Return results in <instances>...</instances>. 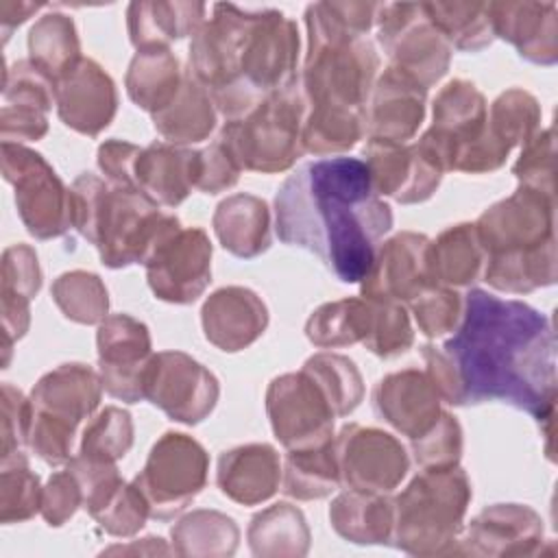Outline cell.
I'll return each instance as SVG.
<instances>
[{
  "label": "cell",
  "instance_id": "cell-2",
  "mask_svg": "<svg viewBox=\"0 0 558 558\" xmlns=\"http://www.w3.org/2000/svg\"><path fill=\"white\" fill-rule=\"evenodd\" d=\"M390 227V205L357 157L305 161L275 194L279 240L314 253L342 283L364 279Z\"/></svg>",
  "mask_w": 558,
  "mask_h": 558
},
{
  "label": "cell",
  "instance_id": "cell-42",
  "mask_svg": "<svg viewBox=\"0 0 558 558\" xmlns=\"http://www.w3.org/2000/svg\"><path fill=\"white\" fill-rule=\"evenodd\" d=\"M170 536L181 556H231L240 530L231 517L218 510H194L174 523Z\"/></svg>",
  "mask_w": 558,
  "mask_h": 558
},
{
  "label": "cell",
  "instance_id": "cell-46",
  "mask_svg": "<svg viewBox=\"0 0 558 558\" xmlns=\"http://www.w3.org/2000/svg\"><path fill=\"white\" fill-rule=\"evenodd\" d=\"M133 445V421L131 414L118 405H107L100 410L83 429L78 456L118 462L126 456Z\"/></svg>",
  "mask_w": 558,
  "mask_h": 558
},
{
  "label": "cell",
  "instance_id": "cell-27",
  "mask_svg": "<svg viewBox=\"0 0 558 558\" xmlns=\"http://www.w3.org/2000/svg\"><path fill=\"white\" fill-rule=\"evenodd\" d=\"M216 482L220 493L235 504H264L277 493L281 482L279 453L266 442H251L222 451L218 458Z\"/></svg>",
  "mask_w": 558,
  "mask_h": 558
},
{
  "label": "cell",
  "instance_id": "cell-45",
  "mask_svg": "<svg viewBox=\"0 0 558 558\" xmlns=\"http://www.w3.org/2000/svg\"><path fill=\"white\" fill-rule=\"evenodd\" d=\"M541 116L538 100L530 92L512 87L499 94L490 105L488 131L499 144L512 150L514 146H523L538 131Z\"/></svg>",
  "mask_w": 558,
  "mask_h": 558
},
{
  "label": "cell",
  "instance_id": "cell-34",
  "mask_svg": "<svg viewBox=\"0 0 558 558\" xmlns=\"http://www.w3.org/2000/svg\"><path fill=\"white\" fill-rule=\"evenodd\" d=\"M185 70L170 48L137 50L126 70L129 98L150 116L172 102L181 89Z\"/></svg>",
  "mask_w": 558,
  "mask_h": 558
},
{
  "label": "cell",
  "instance_id": "cell-30",
  "mask_svg": "<svg viewBox=\"0 0 558 558\" xmlns=\"http://www.w3.org/2000/svg\"><path fill=\"white\" fill-rule=\"evenodd\" d=\"M41 288V270L37 253L28 244H13L2 255V325H4V364L15 340H20L31 323V299Z\"/></svg>",
  "mask_w": 558,
  "mask_h": 558
},
{
  "label": "cell",
  "instance_id": "cell-44",
  "mask_svg": "<svg viewBox=\"0 0 558 558\" xmlns=\"http://www.w3.org/2000/svg\"><path fill=\"white\" fill-rule=\"evenodd\" d=\"M303 371L323 388L338 418L351 414L360 405L364 381L353 360L338 353H316L305 360Z\"/></svg>",
  "mask_w": 558,
  "mask_h": 558
},
{
  "label": "cell",
  "instance_id": "cell-32",
  "mask_svg": "<svg viewBox=\"0 0 558 558\" xmlns=\"http://www.w3.org/2000/svg\"><path fill=\"white\" fill-rule=\"evenodd\" d=\"M331 527L357 545L390 543L395 506L386 493H366L349 488L329 506Z\"/></svg>",
  "mask_w": 558,
  "mask_h": 558
},
{
  "label": "cell",
  "instance_id": "cell-51",
  "mask_svg": "<svg viewBox=\"0 0 558 558\" xmlns=\"http://www.w3.org/2000/svg\"><path fill=\"white\" fill-rule=\"evenodd\" d=\"M554 129H538L521 150L512 172L521 185L554 196Z\"/></svg>",
  "mask_w": 558,
  "mask_h": 558
},
{
  "label": "cell",
  "instance_id": "cell-16",
  "mask_svg": "<svg viewBox=\"0 0 558 558\" xmlns=\"http://www.w3.org/2000/svg\"><path fill=\"white\" fill-rule=\"evenodd\" d=\"M333 453L340 484L366 493H390L408 473L410 458L405 447L388 432L344 425L333 438Z\"/></svg>",
  "mask_w": 558,
  "mask_h": 558
},
{
  "label": "cell",
  "instance_id": "cell-28",
  "mask_svg": "<svg viewBox=\"0 0 558 558\" xmlns=\"http://www.w3.org/2000/svg\"><path fill=\"white\" fill-rule=\"evenodd\" d=\"M198 150L153 142L135 161V187L159 207H177L196 190Z\"/></svg>",
  "mask_w": 558,
  "mask_h": 558
},
{
  "label": "cell",
  "instance_id": "cell-40",
  "mask_svg": "<svg viewBox=\"0 0 558 558\" xmlns=\"http://www.w3.org/2000/svg\"><path fill=\"white\" fill-rule=\"evenodd\" d=\"M371 327V301L347 296L312 312L305 323L307 340L318 349H336L364 342Z\"/></svg>",
  "mask_w": 558,
  "mask_h": 558
},
{
  "label": "cell",
  "instance_id": "cell-13",
  "mask_svg": "<svg viewBox=\"0 0 558 558\" xmlns=\"http://www.w3.org/2000/svg\"><path fill=\"white\" fill-rule=\"evenodd\" d=\"M153 294L166 303H194L211 281V242L198 227L168 229L144 259Z\"/></svg>",
  "mask_w": 558,
  "mask_h": 558
},
{
  "label": "cell",
  "instance_id": "cell-25",
  "mask_svg": "<svg viewBox=\"0 0 558 558\" xmlns=\"http://www.w3.org/2000/svg\"><path fill=\"white\" fill-rule=\"evenodd\" d=\"M205 338L220 351L235 353L251 347L268 325L262 296L242 286H227L207 296L201 310Z\"/></svg>",
  "mask_w": 558,
  "mask_h": 558
},
{
  "label": "cell",
  "instance_id": "cell-39",
  "mask_svg": "<svg viewBox=\"0 0 558 558\" xmlns=\"http://www.w3.org/2000/svg\"><path fill=\"white\" fill-rule=\"evenodd\" d=\"M366 135V111L340 107H307L301 144L303 153L323 157L351 150Z\"/></svg>",
  "mask_w": 558,
  "mask_h": 558
},
{
  "label": "cell",
  "instance_id": "cell-38",
  "mask_svg": "<svg viewBox=\"0 0 558 558\" xmlns=\"http://www.w3.org/2000/svg\"><path fill=\"white\" fill-rule=\"evenodd\" d=\"M340 486V471L333 453V438L318 447L290 449L283 462V493L310 501L331 495Z\"/></svg>",
  "mask_w": 558,
  "mask_h": 558
},
{
  "label": "cell",
  "instance_id": "cell-12",
  "mask_svg": "<svg viewBox=\"0 0 558 558\" xmlns=\"http://www.w3.org/2000/svg\"><path fill=\"white\" fill-rule=\"evenodd\" d=\"M2 174L15 187V205L31 235L50 240L72 227L70 190L39 153L2 142Z\"/></svg>",
  "mask_w": 558,
  "mask_h": 558
},
{
  "label": "cell",
  "instance_id": "cell-19",
  "mask_svg": "<svg viewBox=\"0 0 558 558\" xmlns=\"http://www.w3.org/2000/svg\"><path fill=\"white\" fill-rule=\"evenodd\" d=\"M543 545V519L523 504H495L475 514L458 538L456 554L534 556Z\"/></svg>",
  "mask_w": 558,
  "mask_h": 558
},
{
  "label": "cell",
  "instance_id": "cell-3",
  "mask_svg": "<svg viewBox=\"0 0 558 558\" xmlns=\"http://www.w3.org/2000/svg\"><path fill=\"white\" fill-rule=\"evenodd\" d=\"M299 46V28L281 11L218 2L192 35L190 72L216 111L238 120L296 85Z\"/></svg>",
  "mask_w": 558,
  "mask_h": 558
},
{
  "label": "cell",
  "instance_id": "cell-1",
  "mask_svg": "<svg viewBox=\"0 0 558 558\" xmlns=\"http://www.w3.org/2000/svg\"><path fill=\"white\" fill-rule=\"evenodd\" d=\"M425 371L451 405L508 403L536 421L554 416L556 333L547 314L473 288L458 329L440 347H421Z\"/></svg>",
  "mask_w": 558,
  "mask_h": 558
},
{
  "label": "cell",
  "instance_id": "cell-33",
  "mask_svg": "<svg viewBox=\"0 0 558 558\" xmlns=\"http://www.w3.org/2000/svg\"><path fill=\"white\" fill-rule=\"evenodd\" d=\"M157 133L174 146H187L203 142L216 129V107L209 92L185 70L181 89L168 107L153 113Z\"/></svg>",
  "mask_w": 558,
  "mask_h": 558
},
{
  "label": "cell",
  "instance_id": "cell-35",
  "mask_svg": "<svg viewBox=\"0 0 558 558\" xmlns=\"http://www.w3.org/2000/svg\"><path fill=\"white\" fill-rule=\"evenodd\" d=\"M429 257L436 283L449 288H462L477 281L486 259L477 240L475 225L471 222H460L445 229L432 242Z\"/></svg>",
  "mask_w": 558,
  "mask_h": 558
},
{
  "label": "cell",
  "instance_id": "cell-55",
  "mask_svg": "<svg viewBox=\"0 0 558 558\" xmlns=\"http://www.w3.org/2000/svg\"><path fill=\"white\" fill-rule=\"evenodd\" d=\"M28 445V399L11 384L2 386V458Z\"/></svg>",
  "mask_w": 558,
  "mask_h": 558
},
{
  "label": "cell",
  "instance_id": "cell-50",
  "mask_svg": "<svg viewBox=\"0 0 558 558\" xmlns=\"http://www.w3.org/2000/svg\"><path fill=\"white\" fill-rule=\"evenodd\" d=\"M414 462L421 469H440L460 462L462 456V427L458 418L442 412L436 425L421 438L410 442Z\"/></svg>",
  "mask_w": 558,
  "mask_h": 558
},
{
  "label": "cell",
  "instance_id": "cell-7",
  "mask_svg": "<svg viewBox=\"0 0 558 558\" xmlns=\"http://www.w3.org/2000/svg\"><path fill=\"white\" fill-rule=\"evenodd\" d=\"M416 146L442 172H493L506 163L510 150L488 131L484 94L464 78L449 81L434 100V122Z\"/></svg>",
  "mask_w": 558,
  "mask_h": 558
},
{
  "label": "cell",
  "instance_id": "cell-23",
  "mask_svg": "<svg viewBox=\"0 0 558 558\" xmlns=\"http://www.w3.org/2000/svg\"><path fill=\"white\" fill-rule=\"evenodd\" d=\"M2 96V142L41 140L48 131L46 113L54 102V81L31 59H20L7 70Z\"/></svg>",
  "mask_w": 558,
  "mask_h": 558
},
{
  "label": "cell",
  "instance_id": "cell-11",
  "mask_svg": "<svg viewBox=\"0 0 558 558\" xmlns=\"http://www.w3.org/2000/svg\"><path fill=\"white\" fill-rule=\"evenodd\" d=\"M377 39L390 59V68H397L425 89L438 83L449 70L453 48L429 22L423 2L381 4Z\"/></svg>",
  "mask_w": 558,
  "mask_h": 558
},
{
  "label": "cell",
  "instance_id": "cell-54",
  "mask_svg": "<svg viewBox=\"0 0 558 558\" xmlns=\"http://www.w3.org/2000/svg\"><path fill=\"white\" fill-rule=\"evenodd\" d=\"M240 168L225 146L216 140L211 146L198 150V170H196V190L205 194H218L229 190L240 179Z\"/></svg>",
  "mask_w": 558,
  "mask_h": 558
},
{
  "label": "cell",
  "instance_id": "cell-52",
  "mask_svg": "<svg viewBox=\"0 0 558 558\" xmlns=\"http://www.w3.org/2000/svg\"><path fill=\"white\" fill-rule=\"evenodd\" d=\"M148 517H150L148 504L137 490V486L133 482L131 484L124 482L118 488V493L109 499V504L94 519L111 536L126 538L137 534L144 527Z\"/></svg>",
  "mask_w": 558,
  "mask_h": 558
},
{
  "label": "cell",
  "instance_id": "cell-8",
  "mask_svg": "<svg viewBox=\"0 0 558 558\" xmlns=\"http://www.w3.org/2000/svg\"><path fill=\"white\" fill-rule=\"evenodd\" d=\"M100 373L87 364H61L46 373L28 397V447L50 466L68 464L78 425L102 395Z\"/></svg>",
  "mask_w": 558,
  "mask_h": 558
},
{
  "label": "cell",
  "instance_id": "cell-57",
  "mask_svg": "<svg viewBox=\"0 0 558 558\" xmlns=\"http://www.w3.org/2000/svg\"><path fill=\"white\" fill-rule=\"evenodd\" d=\"M41 7L44 4H33V2H0V22H2L4 39L9 37V33L13 31L15 24H22Z\"/></svg>",
  "mask_w": 558,
  "mask_h": 558
},
{
  "label": "cell",
  "instance_id": "cell-5",
  "mask_svg": "<svg viewBox=\"0 0 558 558\" xmlns=\"http://www.w3.org/2000/svg\"><path fill=\"white\" fill-rule=\"evenodd\" d=\"M70 211L72 227L98 248L109 268L144 264L159 238L179 222L142 190L113 185L92 172L74 179Z\"/></svg>",
  "mask_w": 558,
  "mask_h": 558
},
{
  "label": "cell",
  "instance_id": "cell-37",
  "mask_svg": "<svg viewBox=\"0 0 558 558\" xmlns=\"http://www.w3.org/2000/svg\"><path fill=\"white\" fill-rule=\"evenodd\" d=\"M248 545L255 556H303L310 530L303 512L290 504H275L251 519Z\"/></svg>",
  "mask_w": 558,
  "mask_h": 558
},
{
  "label": "cell",
  "instance_id": "cell-24",
  "mask_svg": "<svg viewBox=\"0 0 558 558\" xmlns=\"http://www.w3.org/2000/svg\"><path fill=\"white\" fill-rule=\"evenodd\" d=\"M425 87L388 65L366 102V140L392 144L412 140L425 118Z\"/></svg>",
  "mask_w": 558,
  "mask_h": 558
},
{
  "label": "cell",
  "instance_id": "cell-56",
  "mask_svg": "<svg viewBox=\"0 0 558 558\" xmlns=\"http://www.w3.org/2000/svg\"><path fill=\"white\" fill-rule=\"evenodd\" d=\"M140 153L142 148L131 142L107 140L98 146V168L105 172L109 183L135 187V161Z\"/></svg>",
  "mask_w": 558,
  "mask_h": 558
},
{
  "label": "cell",
  "instance_id": "cell-47",
  "mask_svg": "<svg viewBox=\"0 0 558 558\" xmlns=\"http://www.w3.org/2000/svg\"><path fill=\"white\" fill-rule=\"evenodd\" d=\"M0 510L2 523L26 521L37 510H41L39 477L31 471L28 460L22 451L2 458Z\"/></svg>",
  "mask_w": 558,
  "mask_h": 558
},
{
  "label": "cell",
  "instance_id": "cell-49",
  "mask_svg": "<svg viewBox=\"0 0 558 558\" xmlns=\"http://www.w3.org/2000/svg\"><path fill=\"white\" fill-rule=\"evenodd\" d=\"M408 305L421 333L427 338H442L458 329L464 310V296L449 286L434 283L414 296Z\"/></svg>",
  "mask_w": 558,
  "mask_h": 558
},
{
  "label": "cell",
  "instance_id": "cell-29",
  "mask_svg": "<svg viewBox=\"0 0 558 558\" xmlns=\"http://www.w3.org/2000/svg\"><path fill=\"white\" fill-rule=\"evenodd\" d=\"M203 2H131L126 9L129 39L137 50L168 48L170 41L194 35L207 20Z\"/></svg>",
  "mask_w": 558,
  "mask_h": 558
},
{
  "label": "cell",
  "instance_id": "cell-18",
  "mask_svg": "<svg viewBox=\"0 0 558 558\" xmlns=\"http://www.w3.org/2000/svg\"><path fill=\"white\" fill-rule=\"evenodd\" d=\"M432 240L425 233L401 231L386 240L364 275L362 296L368 301L410 303L425 288L434 286Z\"/></svg>",
  "mask_w": 558,
  "mask_h": 558
},
{
  "label": "cell",
  "instance_id": "cell-17",
  "mask_svg": "<svg viewBox=\"0 0 558 558\" xmlns=\"http://www.w3.org/2000/svg\"><path fill=\"white\" fill-rule=\"evenodd\" d=\"M96 347L105 392L124 403L144 401V379L153 357L148 327L129 314H109L98 325Z\"/></svg>",
  "mask_w": 558,
  "mask_h": 558
},
{
  "label": "cell",
  "instance_id": "cell-36",
  "mask_svg": "<svg viewBox=\"0 0 558 558\" xmlns=\"http://www.w3.org/2000/svg\"><path fill=\"white\" fill-rule=\"evenodd\" d=\"M28 59L57 85V81L83 59L72 17L57 11L41 15L28 33Z\"/></svg>",
  "mask_w": 558,
  "mask_h": 558
},
{
  "label": "cell",
  "instance_id": "cell-48",
  "mask_svg": "<svg viewBox=\"0 0 558 558\" xmlns=\"http://www.w3.org/2000/svg\"><path fill=\"white\" fill-rule=\"evenodd\" d=\"M414 342V331L403 303L371 301V327L364 347L384 360L405 353Z\"/></svg>",
  "mask_w": 558,
  "mask_h": 558
},
{
  "label": "cell",
  "instance_id": "cell-6",
  "mask_svg": "<svg viewBox=\"0 0 558 558\" xmlns=\"http://www.w3.org/2000/svg\"><path fill=\"white\" fill-rule=\"evenodd\" d=\"M471 495L469 475L458 464L421 469L392 499L390 545L412 556L456 554Z\"/></svg>",
  "mask_w": 558,
  "mask_h": 558
},
{
  "label": "cell",
  "instance_id": "cell-26",
  "mask_svg": "<svg viewBox=\"0 0 558 558\" xmlns=\"http://www.w3.org/2000/svg\"><path fill=\"white\" fill-rule=\"evenodd\" d=\"M493 33L510 41L519 57L536 65L558 61L556 2H488Z\"/></svg>",
  "mask_w": 558,
  "mask_h": 558
},
{
  "label": "cell",
  "instance_id": "cell-4",
  "mask_svg": "<svg viewBox=\"0 0 558 558\" xmlns=\"http://www.w3.org/2000/svg\"><path fill=\"white\" fill-rule=\"evenodd\" d=\"M473 225L486 257L482 277L490 288L527 294L556 283L554 196L519 185Z\"/></svg>",
  "mask_w": 558,
  "mask_h": 558
},
{
  "label": "cell",
  "instance_id": "cell-22",
  "mask_svg": "<svg viewBox=\"0 0 558 558\" xmlns=\"http://www.w3.org/2000/svg\"><path fill=\"white\" fill-rule=\"evenodd\" d=\"M54 105L65 126L81 135L96 137L116 116V83L94 59L83 57L57 81Z\"/></svg>",
  "mask_w": 558,
  "mask_h": 558
},
{
  "label": "cell",
  "instance_id": "cell-43",
  "mask_svg": "<svg viewBox=\"0 0 558 558\" xmlns=\"http://www.w3.org/2000/svg\"><path fill=\"white\" fill-rule=\"evenodd\" d=\"M50 294L65 318L81 325H100L109 314V294L102 279L87 270L63 272L54 279Z\"/></svg>",
  "mask_w": 558,
  "mask_h": 558
},
{
  "label": "cell",
  "instance_id": "cell-14",
  "mask_svg": "<svg viewBox=\"0 0 558 558\" xmlns=\"http://www.w3.org/2000/svg\"><path fill=\"white\" fill-rule=\"evenodd\" d=\"M266 412L275 438L288 451L318 447L333 438V418L338 416L323 388L303 368L270 381Z\"/></svg>",
  "mask_w": 558,
  "mask_h": 558
},
{
  "label": "cell",
  "instance_id": "cell-21",
  "mask_svg": "<svg viewBox=\"0 0 558 558\" xmlns=\"http://www.w3.org/2000/svg\"><path fill=\"white\" fill-rule=\"evenodd\" d=\"M442 397L427 371L403 368L381 377L373 388V408L379 418L410 442L425 436L440 418Z\"/></svg>",
  "mask_w": 558,
  "mask_h": 558
},
{
  "label": "cell",
  "instance_id": "cell-41",
  "mask_svg": "<svg viewBox=\"0 0 558 558\" xmlns=\"http://www.w3.org/2000/svg\"><path fill=\"white\" fill-rule=\"evenodd\" d=\"M423 9L456 50L480 52L495 39L488 2H423Z\"/></svg>",
  "mask_w": 558,
  "mask_h": 558
},
{
  "label": "cell",
  "instance_id": "cell-31",
  "mask_svg": "<svg viewBox=\"0 0 558 558\" xmlns=\"http://www.w3.org/2000/svg\"><path fill=\"white\" fill-rule=\"evenodd\" d=\"M214 231L231 255L257 257L270 246V209L253 194L227 196L214 211Z\"/></svg>",
  "mask_w": 558,
  "mask_h": 558
},
{
  "label": "cell",
  "instance_id": "cell-9",
  "mask_svg": "<svg viewBox=\"0 0 558 558\" xmlns=\"http://www.w3.org/2000/svg\"><path fill=\"white\" fill-rule=\"evenodd\" d=\"M307 100L299 83L268 96L262 105L238 120H227L218 142L233 157L240 170L262 174L283 172L303 155L301 129Z\"/></svg>",
  "mask_w": 558,
  "mask_h": 558
},
{
  "label": "cell",
  "instance_id": "cell-53",
  "mask_svg": "<svg viewBox=\"0 0 558 558\" xmlns=\"http://www.w3.org/2000/svg\"><path fill=\"white\" fill-rule=\"evenodd\" d=\"M78 508H83V493L76 475L68 466L52 473L41 490V514L48 525H63Z\"/></svg>",
  "mask_w": 558,
  "mask_h": 558
},
{
  "label": "cell",
  "instance_id": "cell-10",
  "mask_svg": "<svg viewBox=\"0 0 558 558\" xmlns=\"http://www.w3.org/2000/svg\"><path fill=\"white\" fill-rule=\"evenodd\" d=\"M207 471L209 456L198 440L181 432H166L153 445L133 484L146 499L150 517L168 521L183 512L205 488Z\"/></svg>",
  "mask_w": 558,
  "mask_h": 558
},
{
  "label": "cell",
  "instance_id": "cell-20",
  "mask_svg": "<svg viewBox=\"0 0 558 558\" xmlns=\"http://www.w3.org/2000/svg\"><path fill=\"white\" fill-rule=\"evenodd\" d=\"M364 157L375 192L403 205L427 201L445 174L429 157L423 155L416 142L392 144L368 140Z\"/></svg>",
  "mask_w": 558,
  "mask_h": 558
},
{
  "label": "cell",
  "instance_id": "cell-15",
  "mask_svg": "<svg viewBox=\"0 0 558 558\" xmlns=\"http://www.w3.org/2000/svg\"><path fill=\"white\" fill-rule=\"evenodd\" d=\"M144 397L172 421L196 425L216 408L220 386L216 375L187 353L159 351L148 362Z\"/></svg>",
  "mask_w": 558,
  "mask_h": 558
}]
</instances>
